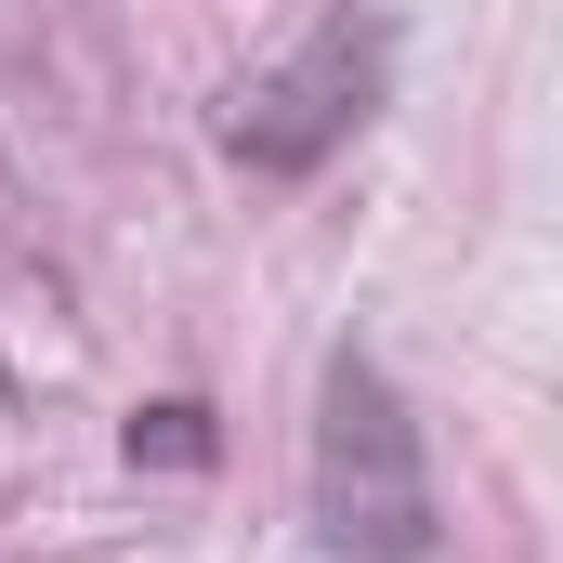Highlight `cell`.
<instances>
[{
  "instance_id": "cell-1",
  "label": "cell",
  "mask_w": 563,
  "mask_h": 563,
  "mask_svg": "<svg viewBox=\"0 0 563 563\" xmlns=\"http://www.w3.org/2000/svg\"><path fill=\"white\" fill-rule=\"evenodd\" d=\"M314 538L341 563H432V459L380 354H328L314 380Z\"/></svg>"
},
{
  "instance_id": "cell-2",
  "label": "cell",
  "mask_w": 563,
  "mask_h": 563,
  "mask_svg": "<svg viewBox=\"0 0 563 563\" xmlns=\"http://www.w3.org/2000/svg\"><path fill=\"white\" fill-rule=\"evenodd\" d=\"M380 92H394V13H314V40L276 53L263 79H236L223 92V157H250V170H328L341 144L380 119Z\"/></svg>"
},
{
  "instance_id": "cell-3",
  "label": "cell",
  "mask_w": 563,
  "mask_h": 563,
  "mask_svg": "<svg viewBox=\"0 0 563 563\" xmlns=\"http://www.w3.org/2000/svg\"><path fill=\"white\" fill-rule=\"evenodd\" d=\"M132 459L197 472V459H210V407H197V394H157V407H132Z\"/></svg>"
}]
</instances>
